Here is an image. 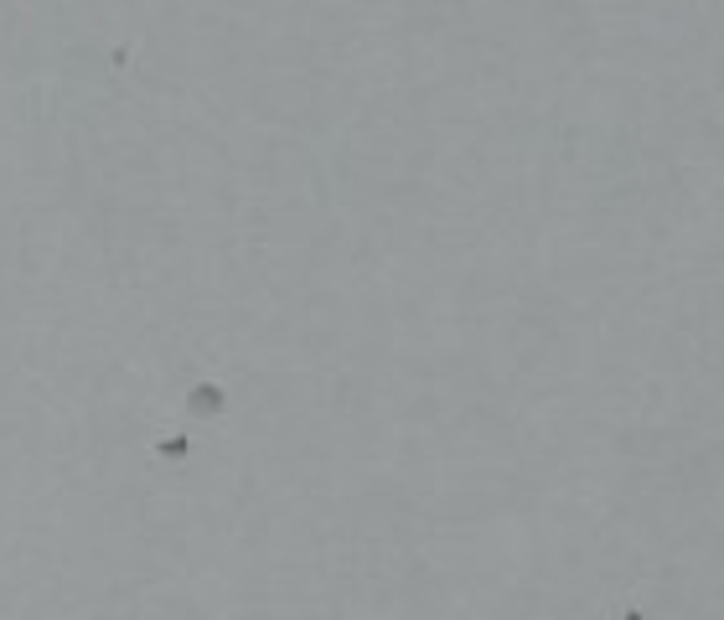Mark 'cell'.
I'll return each mask as SVG.
<instances>
[{
	"label": "cell",
	"instance_id": "cell-1",
	"mask_svg": "<svg viewBox=\"0 0 724 620\" xmlns=\"http://www.w3.org/2000/svg\"><path fill=\"white\" fill-rule=\"evenodd\" d=\"M223 409V393L213 388V383H202L197 393H192V414H218Z\"/></svg>",
	"mask_w": 724,
	"mask_h": 620
},
{
	"label": "cell",
	"instance_id": "cell-2",
	"mask_svg": "<svg viewBox=\"0 0 724 620\" xmlns=\"http://www.w3.org/2000/svg\"><path fill=\"white\" fill-rule=\"evenodd\" d=\"M161 455H166V460H181V455H187V440H166Z\"/></svg>",
	"mask_w": 724,
	"mask_h": 620
},
{
	"label": "cell",
	"instance_id": "cell-3",
	"mask_svg": "<svg viewBox=\"0 0 724 620\" xmlns=\"http://www.w3.org/2000/svg\"><path fill=\"white\" fill-rule=\"evenodd\" d=\"M621 620H647L642 610H621Z\"/></svg>",
	"mask_w": 724,
	"mask_h": 620
}]
</instances>
